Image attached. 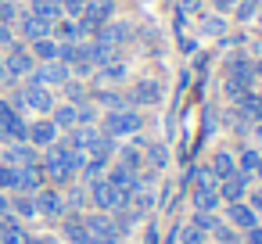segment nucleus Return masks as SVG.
Returning <instances> with one entry per match:
<instances>
[{
  "instance_id": "obj_18",
  "label": "nucleus",
  "mask_w": 262,
  "mask_h": 244,
  "mask_svg": "<svg viewBox=\"0 0 262 244\" xmlns=\"http://www.w3.org/2000/svg\"><path fill=\"white\" fill-rule=\"evenodd\" d=\"M61 237H69V244H90V230L83 223V212H69L61 219Z\"/></svg>"
},
{
  "instance_id": "obj_35",
  "label": "nucleus",
  "mask_w": 262,
  "mask_h": 244,
  "mask_svg": "<svg viewBox=\"0 0 262 244\" xmlns=\"http://www.w3.org/2000/svg\"><path fill=\"white\" fill-rule=\"evenodd\" d=\"M76 115H79V126H97V104L94 101L76 104Z\"/></svg>"
},
{
  "instance_id": "obj_9",
  "label": "nucleus",
  "mask_w": 262,
  "mask_h": 244,
  "mask_svg": "<svg viewBox=\"0 0 262 244\" xmlns=\"http://www.w3.org/2000/svg\"><path fill=\"white\" fill-rule=\"evenodd\" d=\"M251 183H255V176L237 169L233 176L219 180L215 187H219V197H223V205H230V201H244V197H248V190H251Z\"/></svg>"
},
{
  "instance_id": "obj_15",
  "label": "nucleus",
  "mask_w": 262,
  "mask_h": 244,
  "mask_svg": "<svg viewBox=\"0 0 262 244\" xmlns=\"http://www.w3.org/2000/svg\"><path fill=\"white\" fill-rule=\"evenodd\" d=\"M61 140H65L69 147H76V151L90 154V151L97 147V140H101V129H97V126H76V129H69Z\"/></svg>"
},
{
  "instance_id": "obj_33",
  "label": "nucleus",
  "mask_w": 262,
  "mask_h": 244,
  "mask_svg": "<svg viewBox=\"0 0 262 244\" xmlns=\"http://www.w3.org/2000/svg\"><path fill=\"white\" fill-rule=\"evenodd\" d=\"M258 8H262V0H237V4H233V15H237V22H251V18L258 15Z\"/></svg>"
},
{
  "instance_id": "obj_17",
  "label": "nucleus",
  "mask_w": 262,
  "mask_h": 244,
  "mask_svg": "<svg viewBox=\"0 0 262 244\" xmlns=\"http://www.w3.org/2000/svg\"><path fill=\"white\" fill-rule=\"evenodd\" d=\"M129 33H133V29H129V22H122V18H112V22H108V26H101V29H97L90 40H101V43L122 47V43L129 40Z\"/></svg>"
},
{
  "instance_id": "obj_19",
  "label": "nucleus",
  "mask_w": 262,
  "mask_h": 244,
  "mask_svg": "<svg viewBox=\"0 0 262 244\" xmlns=\"http://www.w3.org/2000/svg\"><path fill=\"white\" fill-rule=\"evenodd\" d=\"M126 76H129V69H126V61H122V58H115V61H108V65H101V69H97V83H101V86L126 83Z\"/></svg>"
},
{
  "instance_id": "obj_10",
  "label": "nucleus",
  "mask_w": 262,
  "mask_h": 244,
  "mask_svg": "<svg viewBox=\"0 0 262 244\" xmlns=\"http://www.w3.org/2000/svg\"><path fill=\"white\" fill-rule=\"evenodd\" d=\"M0 162H4V165H15V169H22V165H40V151H36L29 140H15V144H4Z\"/></svg>"
},
{
  "instance_id": "obj_14",
  "label": "nucleus",
  "mask_w": 262,
  "mask_h": 244,
  "mask_svg": "<svg viewBox=\"0 0 262 244\" xmlns=\"http://www.w3.org/2000/svg\"><path fill=\"white\" fill-rule=\"evenodd\" d=\"M15 33H18V36H22L26 43H36V40L51 36V22L36 18L33 11H22V15H18V22H15Z\"/></svg>"
},
{
  "instance_id": "obj_32",
  "label": "nucleus",
  "mask_w": 262,
  "mask_h": 244,
  "mask_svg": "<svg viewBox=\"0 0 262 244\" xmlns=\"http://www.w3.org/2000/svg\"><path fill=\"white\" fill-rule=\"evenodd\" d=\"M258 154H262L258 147H251V144H244V147H241V158H237V169H241V172H251V176H255V165H258Z\"/></svg>"
},
{
  "instance_id": "obj_12",
  "label": "nucleus",
  "mask_w": 262,
  "mask_h": 244,
  "mask_svg": "<svg viewBox=\"0 0 262 244\" xmlns=\"http://www.w3.org/2000/svg\"><path fill=\"white\" fill-rule=\"evenodd\" d=\"M129 108H147V104H162V86L158 79H137L133 90L126 94Z\"/></svg>"
},
{
  "instance_id": "obj_27",
  "label": "nucleus",
  "mask_w": 262,
  "mask_h": 244,
  "mask_svg": "<svg viewBox=\"0 0 262 244\" xmlns=\"http://www.w3.org/2000/svg\"><path fill=\"white\" fill-rule=\"evenodd\" d=\"M29 11L36 15V18H43V22H58V18H65V11H61V0H33L29 4Z\"/></svg>"
},
{
  "instance_id": "obj_8",
  "label": "nucleus",
  "mask_w": 262,
  "mask_h": 244,
  "mask_svg": "<svg viewBox=\"0 0 262 244\" xmlns=\"http://www.w3.org/2000/svg\"><path fill=\"white\" fill-rule=\"evenodd\" d=\"M33 197H36V215H43V219H65V215H69V208H65V194H61L58 187L43 183Z\"/></svg>"
},
{
  "instance_id": "obj_30",
  "label": "nucleus",
  "mask_w": 262,
  "mask_h": 244,
  "mask_svg": "<svg viewBox=\"0 0 262 244\" xmlns=\"http://www.w3.org/2000/svg\"><path fill=\"white\" fill-rule=\"evenodd\" d=\"M176 244H208V233L201 226L187 223V226H176Z\"/></svg>"
},
{
  "instance_id": "obj_2",
  "label": "nucleus",
  "mask_w": 262,
  "mask_h": 244,
  "mask_svg": "<svg viewBox=\"0 0 262 244\" xmlns=\"http://www.w3.org/2000/svg\"><path fill=\"white\" fill-rule=\"evenodd\" d=\"M251 83H255V69H251V61H248V58H241V54H233V58H230V65H226V83H223L226 97H230V101H237L244 90H251Z\"/></svg>"
},
{
  "instance_id": "obj_50",
  "label": "nucleus",
  "mask_w": 262,
  "mask_h": 244,
  "mask_svg": "<svg viewBox=\"0 0 262 244\" xmlns=\"http://www.w3.org/2000/svg\"><path fill=\"white\" fill-rule=\"evenodd\" d=\"M255 97H258V101H262V86H258V94H255Z\"/></svg>"
},
{
  "instance_id": "obj_41",
  "label": "nucleus",
  "mask_w": 262,
  "mask_h": 244,
  "mask_svg": "<svg viewBox=\"0 0 262 244\" xmlns=\"http://www.w3.org/2000/svg\"><path fill=\"white\" fill-rule=\"evenodd\" d=\"M4 215H11V197H8V190H0V219Z\"/></svg>"
},
{
  "instance_id": "obj_52",
  "label": "nucleus",
  "mask_w": 262,
  "mask_h": 244,
  "mask_svg": "<svg viewBox=\"0 0 262 244\" xmlns=\"http://www.w3.org/2000/svg\"><path fill=\"white\" fill-rule=\"evenodd\" d=\"M83 4H97V0H83Z\"/></svg>"
},
{
  "instance_id": "obj_54",
  "label": "nucleus",
  "mask_w": 262,
  "mask_h": 244,
  "mask_svg": "<svg viewBox=\"0 0 262 244\" xmlns=\"http://www.w3.org/2000/svg\"><path fill=\"white\" fill-rule=\"evenodd\" d=\"M208 244H212V240H208Z\"/></svg>"
},
{
  "instance_id": "obj_42",
  "label": "nucleus",
  "mask_w": 262,
  "mask_h": 244,
  "mask_svg": "<svg viewBox=\"0 0 262 244\" xmlns=\"http://www.w3.org/2000/svg\"><path fill=\"white\" fill-rule=\"evenodd\" d=\"M198 8H201V0H180V11L183 15H194Z\"/></svg>"
},
{
  "instance_id": "obj_49",
  "label": "nucleus",
  "mask_w": 262,
  "mask_h": 244,
  "mask_svg": "<svg viewBox=\"0 0 262 244\" xmlns=\"http://www.w3.org/2000/svg\"><path fill=\"white\" fill-rule=\"evenodd\" d=\"M237 244H251V240H244V237H237Z\"/></svg>"
},
{
  "instance_id": "obj_25",
  "label": "nucleus",
  "mask_w": 262,
  "mask_h": 244,
  "mask_svg": "<svg viewBox=\"0 0 262 244\" xmlns=\"http://www.w3.org/2000/svg\"><path fill=\"white\" fill-rule=\"evenodd\" d=\"M51 122L61 129V133H69V129H76L79 126V115H76V104H54V112H51Z\"/></svg>"
},
{
  "instance_id": "obj_6",
  "label": "nucleus",
  "mask_w": 262,
  "mask_h": 244,
  "mask_svg": "<svg viewBox=\"0 0 262 244\" xmlns=\"http://www.w3.org/2000/svg\"><path fill=\"white\" fill-rule=\"evenodd\" d=\"M36 69V58L29 54V47L26 43H11L8 47V54H4V72H8V79H29V72Z\"/></svg>"
},
{
  "instance_id": "obj_51",
  "label": "nucleus",
  "mask_w": 262,
  "mask_h": 244,
  "mask_svg": "<svg viewBox=\"0 0 262 244\" xmlns=\"http://www.w3.org/2000/svg\"><path fill=\"white\" fill-rule=\"evenodd\" d=\"M255 122H262V108H258V119H255Z\"/></svg>"
},
{
  "instance_id": "obj_7",
  "label": "nucleus",
  "mask_w": 262,
  "mask_h": 244,
  "mask_svg": "<svg viewBox=\"0 0 262 244\" xmlns=\"http://www.w3.org/2000/svg\"><path fill=\"white\" fill-rule=\"evenodd\" d=\"M69 79H72V69L69 65H61V61H36V69L29 72L26 83H40V86L54 90V86H65Z\"/></svg>"
},
{
  "instance_id": "obj_45",
  "label": "nucleus",
  "mask_w": 262,
  "mask_h": 244,
  "mask_svg": "<svg viewBox=\"0 0 262 244\" xmlns=\"http://www.w3.org/2000/svg\"><path fill=\"white\" fill-rule=\"evenodd\" d=\"M212 4H215V11H230V8H233V0H212Z\"/></svg>"
},
{
  "instance_id": "obj_29",
  "label": "nucleus",
  "mask_w": 262,
  "mask_h": 244,
  "mask_svg": "<svg viewBox=\"0 0 262 244\" xmlns=\"http://www.w3.org/2000/svg\"><path fill=\"white\" fill-rule=\"evenodd\" d=\"M29 54H33L36 61H58V40H54V36H43V40L29 43Z\"/></svg>"
},
{
  "instance_id": "obj_47",
  "label": "nucleus",
  "mask_w": 262,
  "mask_h": 244,
  "mask_svg": "<svg viewBox=\"0 0 262 244\" xmlns=\"http://www.w3.org/2000/svg\"><path fill=\"white\" fill-rule=\"evenodd\" d=\"M8 79V72H4V54H0V83H4Z\"/></svg>"
},
{
  "instance_id": "obj_1",
  "label": "nucleus",
  "mask_w": 262,
  "mask_h": 244,
  "mask_svg": "<svg viewBox=\"0 0 262 244\" xmlns=\"http://www.w3.org/2000/svg\"><path fill=\"white\" fill-rule=\"evenodd\" d=\"M97 129L104 133V137H112V140H129V137H137L140 129H144V115L137 112V108H119V112H104V119L97 122Z\"/></svg>"
},
{
  "instance_id": "obj_46",
  "label": "nucleus",
  "mask_w": 262,
  "mask_h": 244,
  "mask_svg": "<svg viewBox=\"0 0 262 244\" xmlns=\"http://www.w3.org/2000/svg\"><path fill=\"white\" fill-rule=\"evenodd\" d=\"M255 180L262 183V154H258V165H255Z\"/></svg>"
},
{
  "instance_id": "obj_24",
  "label": "nucleus",
  "mask_w": 262,
  "mask_h": 244,
  "mask_svg": "<svg viewBox=\"0 0 262 244\" xmlns=\"http://www.w3.org/2000/svg\"><path fill=\"white\" fill-rule=\"evenodd\" d=\"M61 194H65V208H69V212H83V208H90V194H86V183H79V180H76V183H69V187H65Z\"/></svg>"
},
{
  "instance_id": "obj_23",
  "label": "nucleus",
  "mask_w": 262,
  "mask_h": 244,
  "mask_svg": "<svg viewBox=\"0 0 262 244\" xmlns=\"http://www.w3.org/2000/svg\"><path fill=\"white\" fill-rule=\"evenodd\" d=\"M208 169H212L215 183L226 180V176H233V172H237V158H233V151H215L212 162H208Z\"/></svg>"
},
{
  "instance_id": "obj_39",
  "label": "nucleus",
  "mask_w": 262,
  "mask_h": 244,
  "mask_svg": "<svg viewBox=\"0 0 262 244\" xmlns=\"http://www.w3.org/2000/svg\"><path fill=\"white\" fill-rule=\"evenodd\" d=\"M244 201H248V205H251V208H255V212H258V215H262V187H251V190H248V197H244Z\"/></svg>"
},
{
  "instance_id": "obj_3",
  "label": "nucleus",
  "mask_w": 262,
  "mask_h": 244,
  "mask_svg": "<svg viewBox=\"0 0 262 244\" xmlns=\"http://www.w3.org/2000/svg\"><path fill=\"white\" fill-rule=\"evenodd\" d=\"M86 194H90V208H94V212H115V208L129 205V197H126L122 190H115L104 176L94 180V183H86Z\"/></svg>"
},
{
  "instance_id": "obj_22",
  "label": "nucleus",
  "mask_w": 262,
  "mask_h": 244,
  "mask_svg": "<svg viewBox=\"0 0 262 244\" xmlns=\"http://www.w3.org/2000/svg\"><path fill=\"white\" fill-rule=\"evenodd\" d=\"M115 162H119L122 169H129V172H140V169H144V151H140L137 144H119Z\"/></svg>"
},
{
  "instance_id": "obj_34",
  "label": "nucleus",
  "mask_w": 262,
  "mask_h": 244,
  "mask_svg": "<svg viewBox=\"0 0 262 244\" xmlns=\"http://www.w3.org/2000/svg\"><path fill=\"white\" fill-rule=\"evenodd\" d=\"M208 237H215V244H237V237H241V233H237L230 223H223V219H219V223H215V230H212Z\"/></svg>"
},
{
  "instance_id": "obj_40",
  "label": "nucleus",
  "mask_w": 262,
  "mask_h": 244,
  "mask_svg": "<svg viewBox=\"0 0 262 244\" xmlns=\"http://www.w3.org/2000/svg\"><path fill=\"white\" fill-rule=\"evenodd\" d=\"M11 43H15V26L0 22V47H11Z\"/></svg>"
},
{
  "instance_id": "obj_21",
  "label": "nucleus",
  "mask_w": 262,
  "mask_h": 244,
  "mask_svg": "<svg viewBox=\"0 0 262 244\" xmlns=\"http://www.w3.org/2000/svg\"><path fill=\"white\" fill-rule=\"evenodd\" d=\"M26 226H22V219H15V215H4L0 219V244H26Z\"/></svg>"
},
{
  "instance_id": "obj_20",
  "label": "nucleus",
  "mask_w": 262,
  "mask_h": 244,
  "mask_svg": "<svg viewBox=\"0 0 262 244\" xmlns=\"http://www.w3.org/2000/svg\"><path fill=\"white\" fill-rule=\"evenodd\" d=\"M94 104H101L104 112H119V108H129V101H126V94L122 90H115V86H101L94 97H90Z\"/></svg>"
},
{
  "instance_id": "obj_38",
  "label": "nucleus",
  "mask_w": 262,
  "mask_h": 244,
  "mask_svg": "<svg viewBox=\"0 0 262 244\" xmlns=\"http://www.w3.org/2000/svg\"><path fill=\"white\" fill-rule=\"evenodd\" d=\"M144 244H162V230H158V223H147V226H144Z\"/></svg>"
},
{
  "instance_id": "obj_13",
  "label": "nucleus",
  "mask_w": 262,
  "mask_h": 244,
  "mask_svg": "<svg viewBox=\"0 0 262 244\" xmlns=\"http://www.w3.org/2000/svg\"><path fill=\"white\" fill-rule=\"evenodd\" d=\"M61 137V129L51 122V115H40L36 122H29V133H26V140L36 147V151H43V147H51L54 140Z\"/></svg>"
},
{
  "instance_id": "obj_53",
  "label": "nucleus",
  "mask_w": 262,
  "mask_h": 244,
  "mask_svg": "<svg viewBox=\"0 0 262 244\" xmlns=\"http://www.w3.org/2000/svg\"><path fill=\"white\" fill-rule=\"evenodd\" d=\"M233 4H237V0H233Z\"/></svg>"
},
{
  "instance_id": "obj_43",
  "label": "nucleus",
  "mask_w": 262,
  "mask_h": 244,
  "mask_svg": "<svg viewBox=\"0 0 262 244\" xmlns=\"http://www.w3.org/2000/svg\"><path fill=\"white\" fill-rule=\"evenodd\" d=\"M194 47H198L194 40H183V36H180V51H183V54H194Z\"/></svg>"
},
{
  "instance_id": "obj_36",
  "label": "nucleus",
  "mask_w": 262,
  "mask_h": 244,
  "mask_svg": "<svg viewBox=\"0 0 262 244\" xmlns=\"http://www.w3.org/2000/svg\"><path fill=\"white\" fill-rule=\"evenodd\" d=\"M190 223H194V226H201L205 233H212V230H215V223H219V212H194V215H190Z\"/></svg>"
},
{
  "instance_id": "obj_4",
  "label": "nucleus",
  "mask_w": 262,
  "mask_h": 244,
  "mask_svg": "<svg viewBox=\"0 0 262 244\" xmlns=\"http://www.w3.org/2000/svg\"><path fill=\"white\" fill-rule=\"evenodd\" d=\"M83 223L90 230V244H122V237L112 223V212H83Z\"/></svg>"
},
{
  "instance_id": "obj_44",
  "label": "nucleus",
  "mask_w": 262,
  "mask_h": 244,
  "mask_svg": "<svg viewBox=\"0 0 262 244\" xmlns=\"http://www.w3.org/2000/svg\"><path fill=\"white\" fill-rule=\"evenodd\" d=\"M187 86H190V72H187V69H183V72H180V94H183V90H187Z\"/></svg>"
},
{
  "instance_id": "obj_11",
  "label": "nucleus",
  "mask_w": 262,
  "mask_h": 244,
  "mask_svg": "<svg viewBox=\"0 0 262 244\" xmlns=\"http://www.w3.org/2000/svg\"><path fill=\"white\" fill-rule=\"evenodd\" d=\"M223 215H226V223H230L237 233L258 226V212H255L248 201H230V205H223Z\"/></svg>"
},
{
  "instance_id": "obj_26",
  "label": "nucleus",
  "mask_w": 262,
  "mask_h": 244,
  "mask_svg": "<svg viewBox=\"0 0 262 244\" xmlns=\"http://www.w3.org/2000/svg\"><path fill=\"white\" fill-rule=\"evenodd\" d=\"M8 197H11V215H15V219H22V223H26V219H36V197H33V194H18V190H15V194H8Z\"/></svg>"
},
{
  "instance_id": "obj_37",
  "label": "nucleus",
  "mask_w": 262,
  "mask_h": 244,
  "mask_svg": "<svg viewBox=\"0 0 262 244\" xmlns=\"http://www.w3.org/2000/svg\"><path fill=\"white\" fill-rule=\"evenodd\" d=\"M205 33H212V36H223L226 33V22L223 18H205V26H201Z\"/></svg>"
},
{
  "instance_id": "obj_28",
  "label": "nucleus",
  "mask_w": 262,
  "mask_h": 244,
  "mask_svg": "<svg viewBox=\"0 0 262 244\" xmlns=\"http://www.w3.org/2000/svg\"><path fill=\"white\" fill-rule=\"evenodd\" d=\"M165 165H169V147H165V144H147V147H144V169L162 172Z\"/></svg>"
},
{
  "instance_id": "obj_31",
  "label": "nucleus",
  "mask_w": 262,
  "mask_h": 244,
  "mask_svg": "<svg viewBox=\"0 0 262 244\" xmlns=\"http://www.w3.org/2000/svg\"><path fill=\"white\" fill-rule=\"evenodd\" d=\"M61 90H65V97H69V104H83V101H90V94H86V86H83V79H76V76H72V79H69V83H65Z\"/></svg>"
},
{
  "instance_id": "obj_5",
  "label": "nucleus",
  "mask_w": 262,
  "mask_h": 244,
  "mask_svg": "<svg viewBox=\"0 0 262 244\" xmlns=\"http://www.w3.org/2000/svg\"><path fill=\"white\" fill-rule=\"evenodd\" d=\"M29 133V122L22 112L11 108V101H0V144H15V140H26Z\"/></svg>"
},
{
  "instance_id": "obj_16",
  "label": "nucleus",
  "mask_w": 262,
  "mask_h": 244,
  "mask_svg": "<svg viewBox=\"0 0 262 244\" xmlns=\"http://www.w3.org/2000/svg\"><path fill=\"white\" fill-rule=\"evenodd\" d=\"M187 194H190L194 212H219V208H223V197H219V187H215V183H212V187H190Z\"/></svg>"
},
{
  "instance_id": "obj_48",
  "label": "nucleus",
  "mask_w": 262,
  "mask_h": 244,
  "mask_svg": "<svg viewBox=\"0 0 262 244\" xmlns=\"http://www.w3.org/2000/svg\"><path fill=\"white\" fill-rule=\"evenodd\" d=\"M251 129H255V137H258V140H262V122H255V126H251Z\"/></svg>"
}]
</instances>
